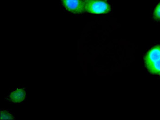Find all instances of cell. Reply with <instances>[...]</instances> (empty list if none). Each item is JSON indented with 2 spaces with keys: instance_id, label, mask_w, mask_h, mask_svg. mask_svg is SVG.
<instances>
[{
  "instance_id": "obj_1",
  "label": "cell",
  "mask_w": 160,
  "mask_h": 120,
  "mask_svg": "<svg viewBox=\"0 0 160 120\" xmlns=\"http://www.w3.org/2000/svg\"><path fill=\"white\" fill-rule=\"evenodd\" d=\"M144 64L149 73L160 74V45H156L149 50L144 57Z\"/></svg>"
},
{
  "instance_id": "obj_2",
  "label": "cell",
  "mask_w": 160,
  "mask_h": 120,
  "mask_svg": "<svg viewBox=\"0 0 160 120\" xmlns=\"http://www.w3.org/2000/svg\"><path fill=\"white\" fill-rule=\"evenodd\" d=\"M84 2L85 12L89 13L104 14L110 12V5L104 0H86Z\"/></svg>"
},
{
  "instance_id": "obj_3",
  "label": "cell",
  "mask_w": 160,
  "mask_h": 120,
  "mask_svg": "<svg viewBox=\"0 0 160 120\" xmlns=\"http://www.w3.org/2000/svg\"><path fill=\"white\" fill-rule=\"evenodd\" d=\"M62 5L70 12L81 14L85 12L83 0H61Z\"/></svg>"
},
{
  "instance_id": "obj_4",
  "label": "cell",
  "mask_w": 160,
  "mask_h": 120,
  "mask_svg": "<svg viewBox=\"0 0 160 120\" xmlns=\"http://www.w3.org/2000/svg\"><path fill=\"white\" fill-rule=\"evenodd\" d=\"M26 92L23 88H18L9 94L8 100L12 103L18 104L23 102L26 98Z\"/></svg>"
},
{
  "instance_id": "obj_5",
  "label": "cell",
  "mask_w": 160,
  "mask_h": 120,
  "mask_svg": "<svg viewBox=\"0 0 160 120\" xmlns=\"http://www.w3.org/2000/svg\"><path fill=\"white\" fill-rule=\"evenodd\" d=\"M15 117L12 113L5 110L1 111V120H14Z\"/></svg>"
},
{
  "instance_id": "obj_6",
  "label": "cell",
  "mask_w": 160,
  "mask_h": 120,
  "mask_svg": "<svg viewBox=\"0 0 160 120\" xmlns=\"http://www.w3.org/2000/svg\"><path fill=\"white\" fill-rule=\"evenodd\" d=\"M153 17L156 21H160V2L155 8L153 12Z\"/></svg>"
},
{
  "instance_id": "obj_7",
  "label": "cell",
  "mask_w": 160,
  "mask_h": 120,
  "mask_svg": "<svg viewBox=\"0 0 160 120\" xmlns=\"http://www.w3.org/2000/svg\"><path fill=\"white\" fill-rule=\"evenodd\" d=\"M83 1H86V0H83ZM104 1H105V0H104Z\"/></svg>"
},
{
  "instance_id": "obj_8",
  "label": "cell",
  "mask_w": 160,
  "mask_h": 120,
  "mask_svg": "<svg viewBox=\"0 0 160 120\" xmlns=\"http://www.w3.org/2000/svg\"></svg>"
}]
</instances>
